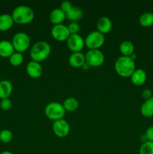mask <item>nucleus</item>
<instances>
[{
    "mask_svg": "<svg viewBox=\"0 0 153 154\" xmlns=\"http://www.w3.org/2000/svg\"><path fill=\"white\" fill-rule=\"evenodd\" d=\"M136 69V63L135 60L130 57L121 56L116 59L115 62V70L120 76L130 77Z\"/></svg>",
    "mask_w": 153,
    "mask_h": 154,
    "instance_id": "obj_1",
    "label": "nucleus"
},
{
    "mask_svg": "<svg viewBox=\"0 0 153 154\" xmlns=\"http://www.w3.org/2000/svg\"><path fill=\"white\" fill-rule=\"evenodd\" d=\"M11 16L16 23L26 24L33 20L34 17V12L29 6L20 5L14 9Z\"/></svg>",
    "mask_w": 153,
    "mask_h": 154,
    "instance_id": "obj_2",
    "label": "nucleus"
},
{
    "mask_svg": "<svg viewBox=\"0 0 153 154\" xmlns=\"http://www.w3.org/2000/svg\"><path fill=\"white\" fill-rule=\"evenodd\" d=\"M50 52V45L45 41H39L34 43L30 49V57L32 60L40 63L49 57Z\"/></svg>",
    "mask_w": 153,
    "mask_h": 154,
    "instance_id": "obj_3",
    "label": "nucleus"
},
{
    "mask_svg": "<svg viewBox=\"0 0 153 154\" xmlns=\"http://www.w3.org/2000/svg\"><path fill=\"white\" fill-rule=\"evenodd\" d=\"M65 111L62 103H59L58 102H49L44 108L45 115L54 121L62 119L65 114Z\"/></svg>",
    "mask_w": 153,
    "mask_h": 154,
    "instance_id": "obj_4",
    "label": "nucleus"
},
{
    "mask_svg": "<svg viewBox=\"0 0 153 154\" xmlns=\"http://www.w3.org/2000/svg\"><path fill=\"white\" fill-rule=\"evenodd\" d=\"M30 38L27 33L23 32H16L12 38L11 43L16 52L22 53L26 51L30 45Z\"/></svg>",
    "mask_w": 153,
    "mask_h": 154,
    "instance_id": "obj_5",
    "label": "nucleus"
},
{
    "mask_svg": "<svg viewBox=\"0 0 153 154\" xmlns=\"http://www.w3.org/2000/svg\"><path fill=\"white\" fill-rule=\"evenodd\" d=\"M105 42L104 35L98 30H94L88 33L85 38V45L91 49H99Z\"/></svg>",
    "mask_w": 153,
    "mask_h": 154,
    "instance_id": "obj_6",
    "label": "nucleus"
},
{
    "mask_svg": "<svg viewBox=\"0 0 153 154\" xmlns=\"http://www.w3.org/2000/svg\"><path fill=\"white\" fill-rule=\"evenodd\" d=\"M85 58L86 63L93 67L101 66L104 62V55L99 49L88 50L85 54Z\"/></svg>",
    "mask_w": 153,
    "mask_h": 154,
    "instance_id": "obj_7",
    "label": "nucleus"
},
{
    "mask_svg": "<svg viewBox=\"0 0 153 154\" xmlns=\"http://www.w3.org/2000/svg\"><path fill=\"white\" fill-rule=\"evenodd\" d=\"M67 45L73 52H81L85 46V40L80 34H70L67 39Z\"/></svg>",
    "mask_w": 153,
    "mask_h": 154,
    "instance_id": "obj_8",
    "label": "nucleus"
},
{
    "mask_svg": "<svg viewBox=\"0 0 153 154\" xmlns=\"http://www.w3.org/2000/svg\"><path fill=\"white\" fill-rule=\"evenodd\" d=\"M51 35L56 40L64 41L68 38L70 33L68 28V26L61 23L53 25L51 29Z\"/></svg>",
    "mask_w": 153,
    "mask_h": 154,
    "instance_id": "obj_9",
    "label": "nucleus"
},
{
    "mask_svg": "<svg viewBox=\"0 0 153 154\" xmlns=\"http://www.w3.org/2000/svg\"><path fill=\"white\" fill-rule=\"evenodd\" d=\"M52 130L57 136L65 137L70 132V125L64 119H59L53 122Z\"/></svg>",
    "mask_w": 153,
    "mask_h": 154,
    "instance_id": "obj_10",
    "label": "nucleus"
},
{
    "mask_svg": "<svg viewBox=\"0 0 153 154\" xmlns=\"http://www.w3.org/2000/svg\"><path fill=\"white\" fill-rule=\"evenodd\" d=\"M27 74L33 78H39L43 73V68L39 62L31 60L28 62L26 67Z\"/></svg>",
    "mask_w": 153,
    "mask_h": 154,
    "instance_id": "obj_11",
    "label": "nucleus"
},
{
    "mask_svg": "<svg viewBox=\"0 0 153 154\" xmlns=\"http://www.w3.org/2000/svg\"><path fill=\"white\" fill-rule=\"evenodd\" d=\"M68 63L74 68H80L86 63L85 54L82 52H73L68 57Z\"/></svg>",
    "mask_w": 153,
    "mask_h": 154,
    "instance_id": "obj_12",
    "label": "nucleus"
},
{
    "mask_svg": "<svg viewBox=\"0 0 153 154\" xmlns=\"http://www.w3.org/2000/svg\"><path fill=\"white\" fill-rule=\"evenodd\" d=\"M112 22L111 19L108 17L103 16L100 17L97 23V29L98 31L101 32L104 35L105 33H107L112 29Z\"/></svg>",
    "mask_w": 153,
    "mask_h": 154,
    "instance_id": "obj_13",
    "label": "nucleus"
},
{
    "mask_svg": "<svg viewBox=\"0 0 153 154\" xmlns=\"http://www.w3.org/2000/svg\"><path fill=\"white\" fill-rule=\"evenodd\" d=\"M146 72L142 69H136L130 75L131 82L136 86H141L146 81Z\"/></svg>",
    "mask_w": 153,
    "mask_h": 154,
    "instance_id": "obj_14",
    "label": "nucleus"
},
{
    "mask_svg": "<svg viewBox=\"0 0 153 154\" xmlns=\"http://www.w3.org/2000/svg\"><path fill=\"white\" fill-rule=\"evenodd\" d=\"M50 20L54 25L61 24L66 18V14L60 8H56L52 9L50 13Z\"/></svg>",
    "mask_w": 153,
    "mask_h": 154,
    "instance_id": "obj_15",
    "label": "nucleus"
},
{
    "mask_svg": "<svg viewBox=\"0 0 153 154\" xmlns=\"http://www.w3.org/2000/svg\"><path fill=\"white\" fill-rule=\"evenodd\" d=\"M14 51L11 42L8 40L0 41V57H10L14 53Z\"/></svg>",
    "mask_w": 153,
    "mask_h": 154,
    "instance_id": "obj_16",
    "label": "nucleus"
},
{
    "mask_svg": "<svg viewBox=\"0 0 153 154\" xmlns=\"http://www.w3.org/2000/svg\"><path fill=\"white\" fill-rule=\"evenodd\" d=\"M13 91V84L8 80H2L0 81V99L9 98Z\"/></svg>",
    "mask_w": 153,
    "mask_h": 154,
    "instance_id": "obj_17",
    "label": "nucleus"
},
{
    "mask_svg": "<svg viewBox=\"0 0 153 154\" xmlns=\"http://www.w3.org/2000/svg\"><path fill=\"white\" fill-rule=\"evenodd\" d=\"M66 18L70 20L71 22H76L77 20L81 19L83 15V11L82 8L79 6H72L71 8L65 13Z\"/></svg>",
    "mask_w": 153,
    "mask_h": 154,
    "instance_id": "obj_18",
    "label": "nucleus"
},
{
    "mask_svg": "<svg viewBox=\"0 0 153 154\" xmlns=\"http://www.w3.org/2000/svg\"><path fill=\"white\" fill-rule=\"evenodd\" d=\"M14 21L11 14H2L0 15V31H7L13 26Z\"/></svg>",
    "mask_w": 153,
    "mask_h": 154,
    "instance_id": "obj_19",
    "label": "nucleus"
},
{
    "mask_svg": "<svg viewBox=\"0 0 153 154\" xmlns=\"http://www.w3.org/2000/svg\"><path fill=\"white\" fill-rule=\"evenodd\" d=\"M140 112L146 117H151L153 116V96L145 100L140 107Z\"/></svg>",
    "mask_w": 153,
    "mask_h": 154,
    "instance_id": "obj_20",
    "label": "nucleus"
},
{
    "mask_svg": "<svg viewBox=\"0 0 153 154\" xmlns=\"http://www.w3.org/2000/svg\"><path fill=\"white\" fill-rule=\"evenodd\" d=\"M119 51L122 56L130 57L134 51V45L130 41H123L119 45Z\"/></svg>",
    "mask_w": 153,
    "mask_h": 154,
    "instance_id": "obj_21",
    "label": "nucleus"
},
{
    "mask_svg": "<svg viewBox=\"0 0 153 154\" xmlns=\"http://www.w3.org/2000/svg\"><path fill=\"white\" fill-rule=\"evenodd\" d=\"M62 105L65 111H74L78 108L79 102L76 98L70 96V97H68L64 99V102H62Z\"/></svg>",
    "mask_w": 153,
    "mask_h": 154,
    "instance_id": "obj_22",
    "label": "nucleus"
},
{
    "mask_svg": "<svg viewBox=\"0 0 153 154\" xmlns=\"http://www.w3.org/2000/svg\"><path fill=\"white\" fill-rule=\"evenodd\" d=\"M139 22L142 26L149 27L153 26V13L145 12L142 14L139 18Z\"/></svg>",
    "mask_w": 153,
    "mask_h": 154,
    "instance_id": "obj_23",
    "label": "nucleus"
},
{
    "mask_svg": "<svg viewBox=\"0 0 153 154\" xmlns=\"http://www.w3.org/2000/svg\"><path fill=\"white\" fill-rule=\"evenodd\" d=\"M22 60H23L22 53L16 52V51H14V53L9 57V62L14 66H18L21 65Z\"/></svg>",
    "mask_w": 153,
    "mask_h": 154,
    "instance_id": "obj_24",
    "label": "nucleus"
},
{
    "mask_svg": "<svg viewBox=\"0 0 153 154\" xmlns=\"http://www.w3.org/2000/svg\"><path fill=\"white\" fill-rule=\"evenodd\" d=\"M140 154H153V141L142 143L140 147Z\"/></svg>",
    "mask_w": 153,
    "mask_h": 154,
    "instance_id": "obj_25",
    "label": "nucleus"
},
{
    "mask_svg": "<svg viewBox=\"0 0 153 154\" xmlns=\"http://www.w3.org/2000/svg\"><path fill=\"white\" fill-rule=\"evenodd\" d=\"M13 139V133L9 129H2L0 131V141L3 143H8Z\"/></svg>",
    "mask_w": 153,
    "mask_h": 154,
    "instance_id": "obj_26",
    "label": "nucleus"
},
{
    "mask_svg": "<svg viewBox=\"0 0 153 154\" xmlns=\"http://www.w3.org/2000/svg\"><path fill=\"white\" fill-rule=\"evenodd\" d=\"M0 107L4 111H8L12 107V102L9 98L2 99L0 102Z\"/></svg>",
    "mask_w": 153,
    "mask_h": 154,
    "instance_id": "obj_27",
    "label": "nucleus"
},
{
    "mask_svg": "<svg viewBox=\"0 0 153 154\" xmlns=\"http://www.w3.org/2000/svg\"><path fill=\"white\" fill-rule=\"evenodd\" d=\"M70 34H77L80 29V26L76 22H70L68 26Z\"/></svg>",
    "mask_w": 153,
    "mask_h": 154,
    "instance_id": "obj_28",
    "label": "nucleus"
},
{
    "mask_svg": "<svg viewBox=\"0 0 153 154\" xmlns=\"http://www.w3.org/2000/svg\"><path fill=\"white\" fill-rule=\"evenodd\" d=\"M72 6H73V5H72V3L70 2V1H68V0H64V1L62 2L61 5H60V8H61L64 13H66V12L68 11L71 8Z\"/></svg>",
    "mask_w": 153,
    "mask_h": 154,
    "instance_id": "obj_29",
    "label": "nucleus"
},
{
    "mask_svg": "<svg viewBox=\"0 0 153 154\" xmlns=\"http://www.w3.org/2000/svg\"><path fill=\"white\" fill-rule=\"evenodd\" d=\"M145 135L148 141H153V126H151L147 128L146 130Z\"/></svg>",
    "mask_w": 153,
    "mask_h": 154,
    "instance_id": "obj_30",
    "label": "nucleus"
},
{
    "mask_svg": "<svg viewBox=\"0 0 153 154\" xmlns=\"http://www.w3.org/2000/svg\"><path fill=\"white\" fill-rule=\"evenodd\" d=\"M152 96V91L149 89H145V90H142V97L143 98V99H145V100L149 99Z\"/></svg>",
    "mask_w": 153,
    "mask_h": 154,
    "instance_id": "obj_31",
    "label": "nucleus"
},
{
    "mask_svg": "<svg viewBox=\"0 0 153 154\" xmlns=\"http://www.w3.org/2000/svg\"><path fill=\"white\" fill-rule=\"evenodd\" d=\"M0 154H14L12 152L9 151V150H4V151L1 152Z\"/></svg>",
    "mask_w": 153,
    "mask_h": 154,
    "instance_id": "obj_32",
    "label": "nucleus"
},
{
    "mask_svg": "<svg viewBox=\"0 0 153 154\" xmlns=\"http://www.w3.org/2000/svg\"><path fill=\"white\" fill-rule=\"evenodd\" d=\"M88 67H89V66H88V65L86 63H84L83 66H82V69H88Z\"/></svg>",
    "mask_w": 153,
    "mask_h": 154,
    "instance_id": "obj_33",
    "label": "nucleus"
}]
</instances>
